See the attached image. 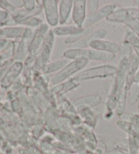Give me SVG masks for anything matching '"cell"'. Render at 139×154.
Segmentation results:
<instances>
[{"label":"cell","mask_w":139,"mask_h":154,"mask_svg":"<svg viewBox=\"0 0 139 154\" xmlns=\"http://www.w3.org/2000/svg\"><path fill=\"white\" fill-rule=\"evenodd\" d=\"M139 97V82H136L131 90V101L132 103H135Z\"/></svg>","instance_id":"6da1fadb"},{"label":"cell","mask_w":139,"mask_h":154,"mask_svg":"<svg viewBox=\"0 0 139 154\" xmlns=\"http://www.w3.org/2000/svg\"><path fill=\"white\" fill-rule=\"evenodd\" d=\"M130 42L132 44V46L134 48L135 51L139 58V39L134 34L130 35Z\"/></svg>","instance_id":"7a4b0ae2"},{"label":"cell","mask_w":139,"mask_h":154,"mask_svg":"<svg viewBox=\"0 0 139 154\" xmlns=\"http://www.w3.org/2000/svg\"><path fill=\"white\" fill-rule=\"evenodd\" d=\"M136 82H139V73H138V74L137 75V76H136Z\"/></svg>","instance_id":"3957f363"},{"label":"cell","mask_w":139,"mask_h":154,"mask_svg":"<svg viewBox=\"0 0 139 154\" xmlns=\"http://www.w3.org/2000/svg\"><path fill=\"white\" fill-rule=\"evenodd\" d=\"M138 7H139V2H138Z\"/></svg>","instance_id":"277c9868"},{"label":"cell","mask_w":139,"mask_h":154,"mask_svg":"<svg viewBox=\"0 0 139 154\" xmlns=\"http://www.w3.org/2000/svg\"><path fill=\"white\" fill-rule=\"evenodd\" d=\"M138 109H139V107H138Z\"/></svg>","instance_id":"5b68a950"}]
</instances>
